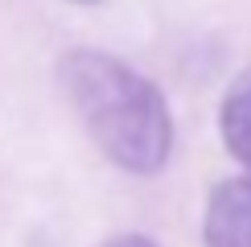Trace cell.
<instances>
[{"instance_id": "1", "label": "cell", "mask_w": 251, "mask_h": 247, "mask_svg": "<svg viewBox=\"0 0 251 247\" xmlns=\"http://www.w3.org/2000/svg\"><path fill=\"white\" fill-rule=\"evenodd\" d=\"M75 111L103 157L128 173H161L173 152V120L165 95L128 62L103 49H70L58 66Z\"/></svg>"}, {"instance_id": "2", "label": "cell", "mask_w": 251, "mask_h": 247, "mask_svg": "<svg viewBox=\"0 0 251 247\" xmlns=\"http://www.w3.org/2000/svg\"><path fill=\"white\" fill-rule=\"evenodd\" d=\"M202 235L206 247H251V173L226 177L210 190Z\"/></svg>"}, {"instance_id": "3", "label": "cell", "mask_w": 251, "mask_h": 247, "mask_svg": "<svg viewBox=\"0 0 251 247\" xmlns=\"http://www.w3.org/2000/svg\"><path fill=\"white\" fill-rule=\"evenodd\" d=\"M218 124H223V140L231 148V157L251 173V66L231 82Z\"/></svg>"}, {"instance_id": "4", "label": "cell", "mask_w": 251, "mask_h": 247, "mask_svg": "<svg viewBox=\"0 0 251 247\" xmlns=\"http://www.w3.org/2000/svg\"><path fill=\"white\" fill-rule=\"evenodd\" d=\"M103 247H156V243L144 239V235H116V239H107Z\"/></svg>"}, {"instance_id": "5", "label": "cell", "mask_w": 251, "mask_h": 247, "mask_svg": "<svg viewBox=\"0 0 251 247\" xmlns=\"http://www.w3.org/2000/svg\"><path fill=\"white\" fill-rule=\"evenodd\" d=\"M78 4H95V0H78Z\"/></svg>"}]
</instances>
